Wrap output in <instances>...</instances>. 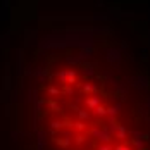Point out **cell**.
I'll use <instances>...</instances> for the list:
<instances>
[{
    "label": "cell",
    "mask_w": 150,
    "mask_h": 150,
    "mask_svg": "<svg viewBox=\"0 0 150 150\" xmlns=\"http://www.w3.org/2000/svg\"><path fill=\"white\" fill-rule=\"evenodd\" d=\"M97 59L54 60L38 90L43 150H150L147 86Z\"/></svg>",
    "instance_id": "6da1fadb"
}]
</instances>
